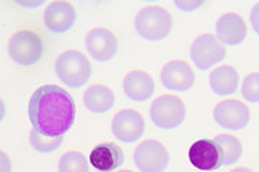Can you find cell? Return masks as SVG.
I'll return each instance as SVG.
<instances>
[{
	"instance_id": "obj_1",
	"label": "cell",
	"mask_w": 259,
	"mask_h": 172,
	"mask_svg": "<svg viewBox=\"0 0 259 172\" xmlns=\"http://www.w3.org/2000/svg\"><path fill=\"white\" fill-rule=\"evenodd\" d=\"M32 127L45 136H64L75 122L74 98L56 85H44L33 92L28 105Z\"/></svg>"
},
{
	"instance_id": "obj_2",
	"label": "cell",
	"mask_w": 259,
	"mask_h": 172,
	"mask_svg": "<svg viewBox=\"0 0 259 172\" xmlns=\"http://www.w3.org/2000/svg\"><path fill=\"white\" fill-rule=\"evenodd\" d=\"M58 78L69 88H81L91 78L93 66L88 58L78 50H66L56 59Z\"/></svg>"
},
{
	"instance_id": "obj_3",
	"label": "cell",
	"mask_w": 259,
	"mask_h": 172,
	"mask_svg": "<svg viewBox=\"0 0 259 172\" xmlns=\"http://www.w3.org/2000/svg\"><path fill=\"white\" fill-rule=\"evenodd\" d=\"M134 26L140 36L151 42H157L170 35L173 19L166 9L160 6H147L137 13Z\"/></svg>"
},
{
	"instance_id": "obj_4",
	"label": "cell",
	"mask_w": 259,
	"mask_h": 172,
	"mask_svg": "<svg viewBox=\"0 0 259 172\" xmlns=\"http://www.w3.org/2000/svg\"><path fill=\"white\" fill-rule=\"evenodd\" d=\"M150 117L153 124L160 129H175L180 127L186 118L185 102L175 95H163L153 102Z\"/></svg>"
},
{
	"instance_id": "obj_5",
	"label": "cell",
	"mask_w": 259,
	"mask_h": 172,
	"mask_svg": "<svg viewBox=\"0 0 259 172\" xmlns=\"http://www.w3.org/2000/svg\"><path fill=\"white\" fill-rule=\"evenodd\" d=\"M9 54L18 65L32 66L44 56V42L32 30H19L10 39Z\"/></svg>"
},
{
	"instance_id": "obj_6",
	"label": "cell",
	"mask_w": 259,
	"mask_h": 172,
	"mask_svg": "<svg viewBox=\"0 0 259 172\" xmlns=\"http://www.w3.org/2000/svg\"><path fill=\"white\" fill-rule=\"evenodd\" d=\"M192 61L200 71H209L213 65L222 62L226 56V47L212 33L199 36L190 47Z\"/></svg>"
},
{
	"instance_id": "obj_7",
	"label": "cell",
	"mask_w": 259,
	"mask_h": 172,
	"mask_svg": "<svg viewBox=\"0 0 259 172\" xmlns=\"http://www.w3.org/2000/svg\"><path fill=\"white\" fill-rule=\"evenodd\" d=\"M134 162L141 172H164L170 162V155L161 142L147 139L136 148Z\"/></svg>"
},
{
	"instance_id": "obj_8",
	"label": "cell",
	"mask_w": 259,
	"mask_h": 172,
	"mask_svg": "<svg viewBox=\"0 0 259 172\" xmlns=\"http://www.w3.org/2000/svg\"><path fill=\"white\" fill-rule=\"evenodd\" d=\"M213 118L221 128L229 131H241L245 127H248L250 121V112L245 103L239 100L229 99L219 102L214 106Z\"/></svg>"
},
{
	"instance_id": "obj_9",
	"label": "cell",
	"mask_w": 259,
	"mask_h": 172,
	"mask_svg": "<svg viewBox=\"0 0 259 172\" xmlns=\"http://www.w3.org/2000/svg\"><path fill=\"white\" fill-rule=\"evenodd\" d=\"M111 129L114 136L120 139L121 142L133 144V142H137L140 138L144 135L146 122L137 110L124 109L114 117Z\"/></svg>"
},
{
	"instance_id": "obj_10",
	"label": "cell",
	"mask_w": 259,
	"mask_h": 172,
	"mask_svg": "<svg viewBox=\"0 0 259 172\" xmlns=\"http://www.w3.org/2000/svg\"><path fill=\"white\" fill-rule=\"evenodd\" d=\"M189 159L197 169L214 171L223 165L222 149L214 139H200L190 146Z\"/></svg>"
},
{
	"instance_id": "obj_11",
	"label": "cell",
	"mask_w": 259,
	"mask_h": 172,
	"mask_svg": "<svg viewBox=\"0 0 259 172\" xmlns=\"http://www.w3.org/2000/svg\"><path fill=\"white\" fill-rule=\"evenodd\" d=\"M85 46L90 54L98 62H108L117 54L118 40L115 35L104 27H95L85 37Z\"/></svg>"
},
{
	"instance_id": "obj_12",
	"label": "cell",
	"mask_w": 259,
	"mask_h": 172,
	"mask_svg": "<svg viewBox=\"0 0 259 172\" xmlns=\"http://www.w3.org/2000/svg\"><path fill=\"white\" fill-rule=\"evenodd\" d=\"M160 79L168 91L186 92L194 85L196 76L189 64L183 61H171L164 65Z\"/></svg>"
},
{
	"instance_id": "obj_13",
	"label": "cell",
	"mask_w": 259,
	"mask_h": 172,
	"mask_svg": "<svg viewBox=\"0 0 259 172\" xmlns=\"http://www.w3.org/2000/svg\"><path fill=\"white\" fill-rule=\"evenodd\" d=\"M44 22L48 30L54 33H66L74 27L76 12L69 2H52L45 9Z\"/></svg>"
},
{
	"instance_id": "obj_14",
	"label": "cell",
	"mask_w": 259,
	"mask_h": 172,
	"mask_svg": "<svg viewBox=\"0 0 259 172\" xmlns=\"http://www.w3.org/2000/svg\"><path fill=\"white\" fill-rule=\"evenodd\" d=\"M246 23L238 13H225L216 23V37L222 45H239L246 39Z\"/></svg>"
},
{
	"instance_id": "obj_15",
	"label": "cell",
	"mask_w": 259,
	"mask_h": 172,
	"mask_svg": "<svg viewBox=\"0 0 259 172\" xmlns=\"http://www.w3.org/2000/svg\"><path fill=\"white\" fill-rule=\"evenodd\" d=\"M88 161L98 172H112L124 163V154L120 146L107 142L95 146L90 152Z\"/></svg>"
},
{
	"instance_id": "obj_16",
	"label": "cell",
	"mask_w": 259,
	"mask_h": 172,
	"mask_svg": "<svg viewBox=\"0 0 259 172\" xmlns=\"http://www.w3.org/2000/svg\"><path fill=\"white\" fill-rule=\"evenodd\" d=\"M122 89L128 99L144 102L150 99L154 93V81L144 71H131L124 78Z\"/></svg>"
},
{
	"instance_id": "obj_17",
	"label": "cell",
	"mask_w": 259,
	"mask_h": 172,
	"mask_svg": "<svg viewBox=\"0 0 259 172\" xmlns=\"http://www.w3.org/2000/svg\"><path fill=\"white\" fill-rule=\"evenodd\" d=\"M209 85L216 95L228 96L238 91L239 75L233 66L225 65L218 69H213V72L209 75Z\"/></svg>"
},
{
	"instance_id": "obj_18",
	"label": "cell",
	"mask_w": 259,
	"mask_h": 172,
	"mask_svg": "<svg viewBox=\"0 0 259 172\" xmlns=\"http://www.w3.org/2000/svg\"><path fill=\"white\" fill-rule=\"evenodd\" d=\"M114 92L105 85H93L83 93V105L90 112L105 113L114 106Z\"/></svg>"
},
{
	"instance_id": "obj_19",
	"label": "cell",
	"mask_w": 259,
	"mask_h": 172,
	"mask_svg": "<svg viewBox=\"0 0 259 172\" xmlns=\"http://www.w3.org/2000/svg\"><path fill=\"white\" fill-rule=\"evenodd\" d=\"M218 145L221 146L223 154V165L229 166L238 162L242 156V144L238 138L232 135H218L214 138Z\"/></svg>"
},
{
	"instance_id": "obj_20",
	"label": "cell",
	"mask_w": 259,
	"mask_h": 172,
	"mask_svg": "<svg viewBox=\"0 0 259 172\" xmlns=\"http://www.w3.org/2000/svg\"><path fill=\"white\" fill-rule=\"evenodd\" d=\"M29 136H30V145L33 146V149H36L37 152H42V154L54 152L64 142L62 136H55V138L54 136H45L40 132H37L35 128H32Z\"/></svg>"
},
{
	"instance_id": "obj_21",
	"label": "cell",
	"mask_w": 259,
	"mask_h": 172,
	"mask_svg": "<svg viewBox=\"0 0 259 172\" xmlns=\"http://www.w3.org/2000/svg\"><path fill=\"white\" fill-rule=\"evenodd\" d=\"M59 172H90L87 156L78 151H71L61 156Z\"/></svg>"
},
{
	"instance_id": "obj_22",
	"label": "cell",
	"mask_w": 259,
	"mask_h": 172,
	"mask_svg": "<svg viewBox=\"0 0 259 172\" xmlns=\"http://www.w3.org/2000/svg\"><path fill=\"white\" fill-rule=\"evenodd\" d=\"M242 96L250 103L259 102V73H249L242 83Z\"/></svg>"
},
{
	"instance_id": "obj_23",
	"label": "cell",
	"mask_w": 259,
	"mask_h": 172,
	"mask_svg": "<svg viewBox=\"0 0 259 172\" xmlns=\"http://www.w3.org/2000/svg\"><path fill=\"white\" fill-rule=\"evenodd\" d=\"M204 2H193V0H176V5L179 9H182L183 12H193V10L199 9L200 6H203Z\"/></svg>"
},
{
	"instance_id": "obj_24",
	"label": "cell",
	"mask_w": 259,
	"mask_h": 172,
	"mask_svg": "<svg viewBox=\"0 0 259 172\" xmlns=\"http://www.w3.org/2000/svg\"><path fill=\"white\" fill-rule=\"evenodd\" d=\"M249 19H250V25H252V27H253V30H255V32L259 35V3H256V5L252 8Z\"/></svg>"
},
{
	"instance_id": "obj_25",
	"label": "cell",
	"mask_w": 259,
	"mask_h": 172,
	"mask_svg": "<svg viewBox=\"0 0 259 172\" xmlns=\"http://www.w3.org/2000/svg\"><path fill=\"white\" fill-rule=\"evenodd\" d=\"M19 6H23V8H37V6H42L45 2L44 0H36V2H23V0H16Z\"/></svg>"
},
{
	"instance_id": "obj_26",
	"label": "cell",
	"mask_w": 259,
	"mask_h": 172,
	"mask_svg": "<svg viewBox=\"0 0 259 172\" xmlns=\"http://www.w3.org/2000/svg\"><path fill=\"white\" fill-rule=\"evenodd\" d=\"M231 172H253L248 169V168H236V169H232Z\"/></svg>"
},
{
	"instance_id": "obj_27",
	"label": "cell",
	"mask_w": 259,
	"mask_h": 172,
	"mask_svg": "<svg viewBox=\"0 0 259 172\" xmlns=\"http://www.w3.org/2000/svg\"><path fill=\"white\" fill-rule=\"evenodd\" d=\"M120 172H133V171H128V169H124V171H120Z\"/></svg>"
}]
</instances>
